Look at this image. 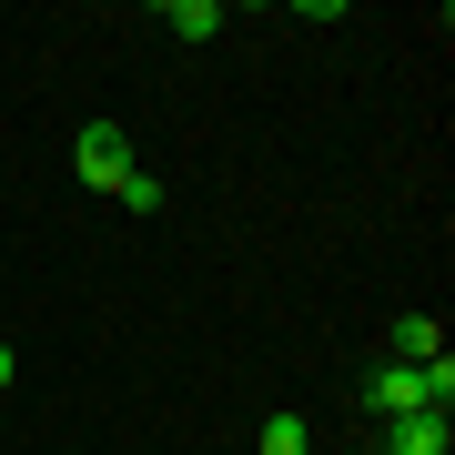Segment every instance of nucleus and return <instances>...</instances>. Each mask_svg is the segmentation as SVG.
I'll return each mask as SVG.
<instances>
[{"mask_svg": "<svg viewBox=\"0 0 455 455\" xmlns=\"http://www.w3.org/2000/svg\"><path fill=\"white\" fill-rule=\"evenodd\" d=\"M445 395H455V355L445 364H385V374H374V385H364V415L374 425H395V415H425V405H445Z\"/></svg>", "mask_w": 455, "mask_h": 455, "instance_id": "nucleus-1", "label": "nucleus"}, {"mask_svg": "<svg viewBox=\"0 0 455 455\" xmlns=\"http://www.w3.org/2000/svg\"><path fill=\"white\" fill-rule=\"evenodd\" d=\"M71 163H82V182H92V193H112V182L132 172V142H122V122H82Z\"/></svg>", "mask_w": 455, "mask_h": 455, "instance_id": "nucleus-2", "label": "nucleus"}, {"mask_svg": "<svg viewBox=\"0 0 455 455\" xmlns=\"http://www.w3.org/2000/svg\"><path fill=\"white\" fill-rule=\"evenodd\" d=\"M385 455H445V405L395 415V425H385Z\"/></svg>", "mask_w": 455, "mask_h": 455, "instance_id": "nucleus-3", "label": "nucleus"}, {"mask_svg": "<svg viewBox=\"0 0 455 455\" xmlns=\"http://www.w3.org/2000/svg\"><path fill=\"white\" fill-rule=\"evenodd\" d=\"M395 364H445V334H435V314H395Z\"/></svg>", "mask_w": 455, "mask_h": 455, "instance_id": "nucleus-4", "label": "nucleus"}, {"mask_svg": "<svg viewBox=\"0 0 455 455\" xmlns=\"http://www.w3.org/2000/svg\"><path fill=\"white\" fill-rule=\"evenodd\" d=\"M163 31H182V41H212V31H223V0H172V11H163Z\"/></svg>", "mask_w": 455, "mask_h": 455, "instance_id": "nucleus-5", "label": "nucleus"}, {"mask_svg": "<svg viewBox=\"0 0 455 455\" xmlns=\"http://www.w3.org/2000/svg\"><path fill=\"white\" fill-rule=\"evenodd\" d=\"M253 455H314V425H304V415H274V425L253 435Z\"/></svg>", "mask_w": 455, "mask_h": 455, "instance_id": "nucleus-6", "label": "nucleus"}, {"mask_svg": "<svg viewBox=\"0 0 455 455\" xmlns=\"http://www.w3.org/2000/svg\"><path fill=\"white\" fill-rule=\"evenodd\" d=\"M112 203H122V212H163V203H172V193H163V182H152V172H142V163H132V172H122V182H112Z\"/></svg>", "mask_w": 455, "mask_h": 455, "instance_id": "nucleus-7", "label": "nucleus"}, {"mask_svg": "<svg viewBox=\"0 0 455 455\" xmlns=\"http://www.w3.org/2000/svg\"><path fill=\"white\" fill-rule=\"evenodd\" d=\"M0 385H11V344H0Z\"/></svg>", "mask_w": 455, "mask_h": 455, "instance_id": "nucleus-8", "label": "nucleus"}]
</instances>
